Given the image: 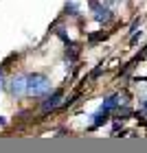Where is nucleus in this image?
Segmentation results:
<instances>
[{
  "label": "nucleus",
  "mask_w": 147,
  "mask_h": 153,
  "mask_svg": "<svg viewBox=\"0 0 147 153\" xmlns=\"http://www.w3.org/2000/svg\"><path fill=\"white\" fill-rule=\"evenodd\" d=\"M51 90V81L44 74H29L26 76V94L33 96H42Z\"/></svg>",
  "instance_id": "f257e3e1"
},
{
  "label": "nucleus",
  "mask_w": 147,
  "mask_h": 153,
  "mask_svg": "<svg viewBox=\"0 0 147 153\" xmlns=\"http://www.w3.org/2000/svg\"><path fill=\"white\" fill-rule=\"evenodd\" d=\"M90 7H92V11H94V20H97V22H110V20H112V13H110L108 7H101L97 0H92Z\"/></svg>",
  "instance_id": "f03ea898"
},
{
  "label": "nucleus",
  "mask_w": 147,
  "mask_h": 153,
  "mask_svg": "<svg viewBox=\"0 0 147 153\" xmlns=\"http://www.w3.org/2000/svg\"><path fill=\"white\" fill-rule=\"evenodd\" d=\"M11 94L24 96L26 94V76H13L11 79Z\"/></svg>",
  "instance_id": "7ed1b4c3"
},
{
  "label": "nucleus",
  "mask_w": 147,
  "mask_h": 153,
  "mask_svg": "<svg viewBox=\"0 0 147 153\" xmlns=\"http://www.w3.org/2000/svg\"><path fill=\"white\" fill-rule=\"evenodd\" d=\"M62 94H64V92H62V90H57V92H55L51 99L44 103V105H42V107H44V112H48V109H53V107H57V103H59V99H62Z\"/></svg>",
  "instance_id": "20e7f679"
},
{
  "label": "nucleus",
  "mask_w": 147,
  "mask_h": 153,
  "mask_svg": "<svg viewBox=\"0 0 147 153\" xmlns=\"http://www.w3.org/2000/svg\"><path fill=\"white\" fill-rule=\"evenodd\" d=\"M106 2H108V4H121L123 0H106Z\"/></svg>",
  "instance_id": "39448f33"
},
{
  "label": "nucleus",
  "mask_w": 147,
  "mask_h": 153,
  "mask_svg": "<svg viewBox=\"0 0 147 153\" xmlns=\"http://www.w3.org/2000/svg\"><path fill=\"white\" fill-rule=\"evenodd\" d=\"M0 88H2V72H0Z\"/></svg>",
  "instance_id": "423d86ee"
}]
</instances>
